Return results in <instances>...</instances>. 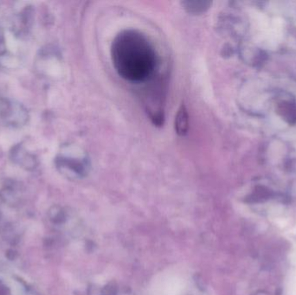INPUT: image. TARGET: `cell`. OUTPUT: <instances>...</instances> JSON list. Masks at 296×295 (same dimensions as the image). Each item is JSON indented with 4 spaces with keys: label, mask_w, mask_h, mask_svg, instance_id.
I'll return each instance as SVG.
<instances>
[{
    "label": "cell",
    "mask_w": 296,
    "mask_h": 295,
    "mask_svg": "<svg viewBox=\"0 0 296 295\" xmlns=\"http://www.w3.org/2000/svg\"><path fill=\"white\" fill-rule=\"evenodd\" d=\"M111 55L118 74L131 82L146 80L156 66V54L151 42L134 30H126L116 36Z\"/></svg>",
    "instance_id": "1"
},
{
    "label": "cell",
    "mask_w": 296,
    "mask_h": 295,
    "mask_svg": "<svg viewBox=\"0 0 296 295\" xmlns=\"http://www.w3.org/2000/svg\"><path fill=\"white\" fill-rule=\"evenodd\" d=\"M182 4L187 12L196 15L206 12L212 3L207 1H184Z\"/></svg>",
    "instance_id": "3"
},
{
    "label": "cell",
    "mask_w": 296,
    "mask_h": 295,
    "mask_svg": "<svg viewBox=\"0 0 296 295\" xmlns=\"http://www.w3.org/2000/svg\"><path fill=\"white\" fill-rule=\"evenodd\" d=\"M174 126L178 134L180 136L187 134L189 130V116H188L186 108L183 104L178 108L177 114L175 116Z\"/></svg>",
    "instance_id": "2"
}]
</instances>
